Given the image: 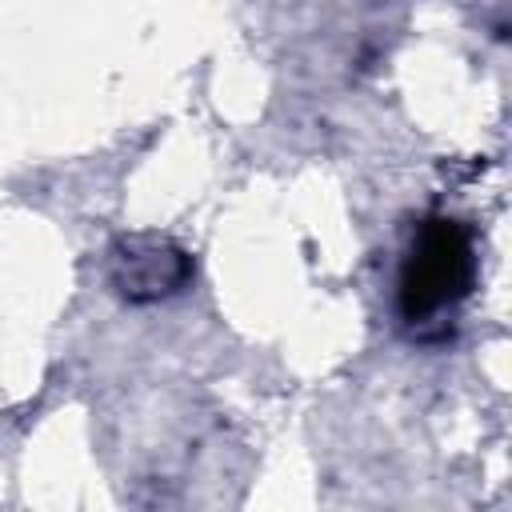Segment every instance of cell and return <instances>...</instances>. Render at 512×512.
<instances>
[{
  "label": "cell",
  "instance_id": "2",
  "mask_svg": "<svg viewBox=\"0 0 512 512\" xmlns=\"http://www.w3.org/2000/svg\"><path fill=\"white\" fill-rule=\"evenodd\" d=\"M108 284L128 304H160L192 284V256L160 232H128L108 248Z\"/></svg>",
  "mask_w": 512,
  "mask_h": 512
},
{
  "label": "cell",
  "instance_id": "1",
  "mask_svg": "<svg viewBox=\"0 0 512 512\" xmlns=\"http://www.w3.org/2000/svg\"><path fill=\"white\" fill-rule=\"evenodd\" d=\"M476 280V248H472V232L452 220V216H432L420 224V232L412 236V248L404 256L400 268V316L404 324L428 328L440 324L468 292Z\"/></svg>",
  "mask_w": 512,
  "mask_h": 512
}]
</instances>
